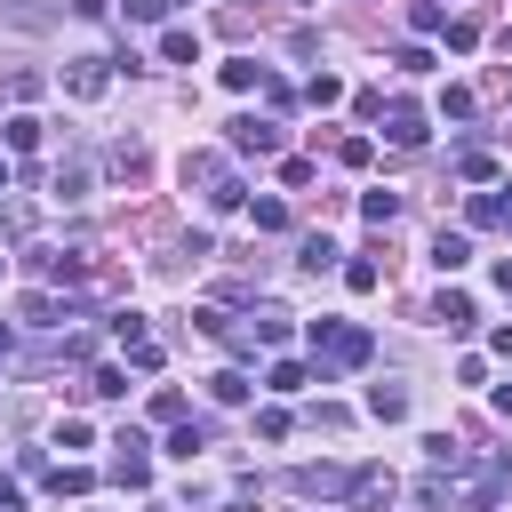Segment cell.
<instances>
[{
  "mask_svg": "<svg viewBox=\"0 0 512 512\" xmlns=\"http://www.w3.org/2000/svg\"><path fill=\"white\" fill-rule=\"evenodd\" d=\"M360 216H368V224H392V216H400V192H360Z\"/></svg>",
  "mask_w": 512,
  "mask_h": 512,
  "instance_id": "21",
  "label": "cell"
},
{
  "mask_svg": "<svg viewBox=\"0 0 512 512\" xmlns=\"http://www.w3.org/2000/svg\"><path fill=\"white\" fill-rule=\"evenodd\" d=\"M32 144H40V120L16 112V120H8V152H32Z\"/></svg>",
  "mask_w": 512,
  "mask_h": 512,
  "instance_id": "25",
  "label": "cell"
},
{
  "mask_svg": "<svg viewBox=\"0 0 512 512\" xmlns=\"http://www.w3.org/2000/svg\"><path fill=\"white\" fill-rule=\"evenodd\" d=\"M16 312H24V320H40V328H64V304H56V296H24Z\"/></svg>",
  "mask_w": 512,
  "mask_h": 512,
  "instance_id": "23",
  "label": "cell"
},
{
  "mask_svg": "<svg viewBox=\"0 0 512 512\" xmlns=\"http://www.w3.org/2000/svg\"><path fill=\"white\" fill-rule=\"evenodd\" d=\"M216 80H224L232 96H248V88H264V64H256V56H232V64L216 72Z\"/></svg>",
  "mask_w": 512,
  "mask_h": 512,
  "instance_id": "12",
  "label": "cell"
},
{
  "mask_svg": "<svg viewBox=\"0 0 512 512\" xmlns=\"http://www.w3.org/2000/svg\"><path fill=\"white\" fill-rule=\"evenodd\" d=\"M304 104H312V112L344 104V80H336V72H312V80H304Z\"/></svg>",
  "mask_w": 512,
  "mask_h": 512,
  "instance_id": "14",
  "label": "cell"
},
{
  "mask_svg": "<svg viewBox=\"0 0 512 512\" xmlns=\"http://www.w3.org/2000/svg\"><path fill=\"white\" fill-rule=\"evenodd\" d=\"M296 488H304V496H352V472H344V464H304Z\"/></svg>",
  "mask_w": 512,
  "mask_h": 512,
  "instance_id": "8",
  "label": "cell"
},
{
  "mask_svg": "<svg viewBox=\"0 0 512 512\" xmlns=\"http://www.w3.org/2000/svg\"><path fill=\"white\" fill-rule=\"evenodd\" d=\"M80 192H88V160H64L56 168V200H80Z\"/></svg>",
  "mask_w": 512,
  "mask_h": 512,
  "instance_id": "20",
  "label": "cell"
},
{
  "mask_svg": "<svg viewBox=\"0 0 512 512\" xmlns=\"http://www.w3.org/2000/svg\"><path fill=\"white\" fill-rule=\"evenodd\" d=\"M184 192H200L208 208H240V184H232L224 152H184Z\"/></svg>",
  "mask_w": 512,
  "mask_h": 512,
  "instance_id": "1",
  "label": "cell"
},
{
  "mask_svg": "<svg viewBox=\"0 0 512 512\" xmlns=\"http://www.w3.org/2000/svg\"><path fill=\"white\" fill-rule=\"evenodd\" d=\"M112 448H120V456H112V480H120V488H152V456H144V432H120Z\"/></svg>",
  "mask_w": 512,
  "mask_h": 512,
  "instance_id": "4",
  "label": "cell"
},
{
  "mask_svg": "<svg viewBox=\"0 0 512 512\" xmlns=\"http://www.w3.org/2000/svg\"><path fill=\"white\" fill-rule=\"evenodd\" d=\"M384 136L400 144V152H416L432 128H424V104H384Z\"/></svg>",
  "mask_w": 512,
  "mask_h": 512,
  "instance_id": "6",
  "label": "cell"
},
{
  "mask_svg": "<svg viewBox=\"0 0 512 512\" xmlns=\"http://www.w3.org/2000/svg\"><path fill=\"white\" fill-rule=\"evenodd\" d=\"M432 320H440L448 336H464V328H472L480 312H472V296H464V288H440V304H432Z\"/></svg>",
  "mask_w": 512,
  "mask_h": 512,
  "instance_id": "9",
  "label": "cell"
},
{
  "mask_svg": "<svg viewBox=\"0 0 512 512\" xmlns=\"http://www.w3.org/2000/svg\"><path fill=\"white\" fill-rule=\"evenodd\" d=\"M104 88H112V56H72V64H64V96L96 104Z\"/></svg>",
  "mask_w": 512,
  "mask_h": 512,
  "instance_id": "3",
  "label": "cell"
},
{
  "mask_svg": "<svg viewBox=\"0 0 512 512\" xmlns=\"http://www.w3.org/2000/svg\"><path fill=\"white\" fill-rule=\"evenodd\" d=\"M248 216H256V232H288V200H272V192L248 200Z\"/></svg>",
  "mask_w": 512,
  "mask_h": 512,
  "instance_id": "18",
  "label": "cell"
},
{
  "mask_svg": "<svg viewBox=\"0 0 512 512\" xmlns=\"http://www.w3.org/2000/svg\"><path fill=\"white\" fill-rule=\"evenodd\" d=\"M344 288H360V296H368V288H376V264H368V256H352V264H344Z\"/></svg>",
  "mask_w": 512,
  "mask_h": 512,
  "instance_id": "31",
  "label": "cell"
},
{
  "mask_svg": "<svg viewBox=\"0 0 512 512\" xmlns=\"http://www.w3.org/2000/svg\"><path fill=\"white\" fill-rule=\"evenodd\" d=\"M336 256H344V248H336V240H328V232H312V240H304V272H328V264H336Z\"/></svg>",
  "mask_w": 512,
  "mask_h": 512,
  "instance_id": "22",
  "label": "cell"
},
{
  "mask_svg": "<svg viewBox=\"0 0 512 512\" xmlns=\"http://www.w3.org/2000/svg\"><path fill=\"white\" fill-rule=\"evenodd\" d=\"M208 400L240 408V400H248V376H240V368H216V376H208Z\"/></svg>",
  "mask_w": 512,
  "mask_h": 512,
  "instance_id": "17",
  "label": "cell"
},
{
  "mask_svg": "<svg viewBox=\"0 0 512 512\" xmlns=\"http://www.w3.org/2000/svg\"><path fill=\"white\" fill-rule=\"evenodd\" d=\"M504 232H512V200H504Z\"/></svg>",
  "mask_w": 512,
  "mask_h": 512,
  "instance_id": "41",
  "label": "cell"
},
{
  "mask_svg": "<svg viewBox=\"0 0 512 512\" xmlns=\"http://www.w3.org/2000/svg\"><path fill=\"white\" fill-rule=\"evenodd\" d=\"M488 352H496V360H512V328H496V336H488Z\"/></svg>",
  "mask_w": 512,
  "mask_h": 512,
  "instance_id": "35",
  "label": "cell"
},
{
  "mask_svg": "<svg viewBox=\"0 0 512 512\" xmlns=\"http://www.w3.org/2000/svg\"><path fill=\"white\" fill-rule=\"evenodd\" d=\"M48 488H56V496H88V472H80V464H56Z\"/></svg>",
  "mask_w": 512,
  "mask_h": 512,
  "instance_id": "27",
  "label": "cell"
},
{
  "mask_svg": "<svg viewBox=\"0 0 512 512\" xmlns=\"http://www.w3.org/2000/svg\"><path fill=\"white\" fill-rule=\"evenodd\" d=\"M488 512H504V504H488Z\"/></svg>",
  "mask_w": 512,
  "mask_h": 512,
  "instance_id": "42",
  "label": "cell"
},
{
  "mask_svg": "<svg viewBox=\"0 0 512 512\" xmlns=\"http://www.w3.org/2000/svg\"><path fill=\"white\" fill-rule=\"evenodd\" d=\"M312 344H320L336 368H368V328H344V320H312Z\"/></svg>",
  "mask_w": 512,
  "mask_h": 512,
  "instance_id": "2",
  "label": "cell"
},
{
  "mask_svg": "<svg viewBox=\"0 0 512 512\" xmlns=\"http://www.w3.org/2000/svg\"><path fill=\"white\" fill-rule=\"evenodd\" d=\"M368 416L376 424H400L408 416V384H368Z\"/></svg>",
  "mask_w": 512,
  "mask_h": 512,
  "instance_id": "10",
  "label": "cell"
},
{
  "mask_svg": "<svg viewBox=\"0 0 512 512\" xmlns=\"http://www.w3.org/2000/svg\"><path fill=\"white\" fill-rule=\"evenodd\" d=\"M264 384H272V392H304V384H312V368H304V360H272V368H264Z\"/></svg>",
  "mask_w": 512,
  "mask_h": 512,
  "instance_id": "16",
  "label": "cell"
},
{
  "mask_svg": "<svg viewBox=\"0 0 512 512\" xmlns=\"http://www.w3.org/2000/svg\"><path fill=\"white\" fill-rule=\"evenodd\" d=\"M392 72H432V48H392Z\"/></svg>",
  "mask_w": 512,
  "mask_h": 512,
  "instance_id": "30",
  "label": "cell"
},
{
  "mask_svg": "<svg viewBox=\"0 0 512 512\" xmlns=\"http://www.w3.org/2000/svg\"><path fill=\"white\" fill-rule=\"evenodd\" d=\"M32 272H48V280H80L88 264H80V256H32Z\"/></svg>",
  "mask_w": 512,
  "mask_h": 512,
  "instance_id": "26",
  "label": "cell"
},
{
  "mask_svg": "<svg viewBox=\"0 0 512 512\" xmlns=\"http://www.w3.org/2000/svg\"><path fill=\"white\" fill-rule=\"evenodd\" d=\"M496 416H512V384H496Z\"/></svg>",
  "mask_w": 512,
  "mask_h": 512,
  "instance_id": "36",
  "label": "cell"
},
{
  "mask_svg": "<svg viewBox=\"0 0 512 512\" xmlns=\"http://www.w3.org/2000/svg\"><path fill=\"white\" fill-rule=\"evenodd\" d=\"M432 264H440V272L472 264V240H464V232H440V240H432Z\"/></svg>",
  "mask_w": 512,
  "mask_h": 512,
  "instance_id": "15",
  "label": "cell"
},
{
  "mask_svg": "<svg viewBox=\"0 0 512 512\" xmlns=\"http://www.w3.org/2000/svg\"><path fill=\"white\" fill-rule=\"evenodd\" d=\"M248 336H256V344H288V312H280V304H256Z\"/></svg>",
  "mask_w": 512,
  "mask_h": 512,
  "instance_id": "13",
  "label": "cell"
},
{
  "mask_svg": "<svg viewBox=\"0 0 512 512\" xmlns=\"http://www.w3.org/2000/svg\"><path fill=\"white\" fill-rule=\"evenodd\" d=\"M80 392H88V400H120V392H128V376H120V368H96Z\"/></svg>",
  "mask_w": 512,
  "mask_h": 512,
  "instance_id": "24",
  "label": "cell"
},
{
  "mask_svg": "<svg viewBox=\"0 0 512 512\" xmlns=\"http://www.w3.org/2000/svg\"><path fill=\"white\" fill-rule=\"evenodd\" d=\"M0 512H24V488H16L8 472H0Z\"/></svg>",
  "mask_w": 512,
  "mask_h": 512,
  "instance_id": "34",
  "label": "cell"
},
{
  "mask_svg": "<svg viewBox=\"0 0 512 512\" xmlns=\"http://www.w3.org/2000/svg\"><path fill=\"white\" fill-rule=\"evenodd\" d=\"M160 56H168V64H200V32H192V24L160 32Z\"/></svg>",
  "mask_w": 512,
  "mask_h": 512,
  "instance_id": "11",
  "label": "cell"
},
{
  "mask_svg": "<svg viewBox=\"0 0 512 512\" xmlns=\"http://www.w3.org/2000/svg\"><path fill=\"white\" fill-rule=\"evenodd\" d=\"M8 344H16V336H8V328H0V360H8Z\"/></svg>",
  "mask_w": 512,
  "mask_h": 512,
  "instance_id": "38",
  "label": "cell"
},
{
  "mask_svg": "<svg viewBox=\"0 0 512 512\" xmlns=\"http://www.w3.org/2000/svg\"><path fill=\"white\" fill-rule=\"evenodd\" d=\"M168 16V0H128V24H160Z\"/></svg>",
  "mask_w": 512,
  "mask_h": 512,
  "instance_id": "33",
  "label": "cell"
},
{
  "mask_svg": "<svg viewBox=\"0 0 512 512\" xmlns=\"http://www.w3.org/2000/svg\"><path fill=\"white\" fill-rule=\"evenodd\" d=\"M200 448H208V432H200V424H176V432H168V456H176V464H192Z\"/></svg>",
  "mask_w": 512,
  "mask_h": 512,
  "instance_id": "19",
  "label": "cell"
},
{
  "mask_svg": "<svg viewBox=\"0 0 512 512\" xmlns=\"http://www.w3.org/2000/svg\"><path fill=\"white\" fill-rule=\"evenodd\" d=\"M144 512H176V504H144Z\"/></svg>",
  "mask_w": 512,
  "mask_h": 512,
  "instance_id": "39",
  "label": "cell"
},
{
  "mask_svg": "<svg viewBox=\"0 0 512 512\" xmlns=\"http://www.w3.org/2000/svg\"><path fill=\"white\" fill-rule=\"evenodd\" d=\"M0 192H8V160H0Z\"/></svg>",
  "mask_w": 512,
  "mask_h": 512,
  "instance_id": "40",
  "label": "cell"
},
{
  "mask_svg": "<svg viewBox=\"0 0 512 512\" xmlns=\"http://www.w3.org/2000/svg\"><path fill=\"white\" fill-rule=\"evenodd\" d=\"M392 496H400V480H392L384 464H360V472H352V512H384Z\"/></svg>",
  "mask_w": 512,
  "mask_h": 512,
  "instance_id": "5",
  "label": "cell"
},
{
  "mask_svg": "<svg viewBox=\"0 0 512 512\" xmlns=\"http://www.w3.org/2000/svg\"><path fill=\"white\" fill-rule=\"evenodd\" d=\"M0 264H8V256H0Z\"/></svg>",
  "mask_w": 512,
  "mask_h": 512,
  "instance_id": "43",
  "label": "cell"
},
{
  "mask_svg": "<svg viewBox=\"0 0 512 512\" xmlns=\"http://www.w3.org/2000/svg\"><path fill=\"white\" fill-rule=\"evenodd\" d=\"M496 288H504V296H512V256H504V264H496Z\"/></svg>",
  "mask_w": 512,
  "mask_h": 512,
  "instance_id": "37",
  "label": "cell"
},
{
  "mask_svg": "<svg viewBox=\"0 0 512 512\" xmlns=\"http://www.w3.org/2000/svg\"><path fill=\"white\" fill-rule=\"evenodd\" d=\"M232 152H280V120H272V112H264V120L240 112V120H232Z\"/></svg>",
  "mask_w": 512,
  "mask_h": 512,
  "instance_id": "7",
  "label": "cell"
},
{
  "mask_svg": "<svg viewBox=\"0 0 512 512\" xmlns=\"http://www.w3.org/2000/svg\"><path fill=\"white\" fill-rule=\"evenodd\" d=\"M408 24H416V32H440L448 16H440V0H408Z\"/></svg>",
  "mask_w": 512,
  "mask_h": 512,
  "instance_id": "28",
  "label": "cell"
},
{
  "mask_svg": "<svg viewBox=\"0 0 512 512\" xmlns=\"http://www.w3.org/2000/svg\"><path fill=\"white\" fill-rule=\"evenodd\" d=\"M112 336H120V352H128V344H144V312H120V320H112Z\"/></svg>",
  "mask_w": 512,
  "mask_h": 512,
  "instance_id": "32",
  "label": "cell"
},
{
  "mask_svg": "<svg viewBox=\"0 0 512 512\" xmlns=\"http://www.w3.org/2000/svg\"><path fill=\"white\" fill-rule=\"evenodd\" d=\"M464 216H472V224H504V200H496V192H472V208H464Z\"/></svg>",
  "mask_w": 512,
  "mask_h": 512,
  "instance_id": "29",
  "label": "cell"
}]
</instances>
